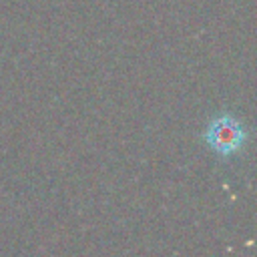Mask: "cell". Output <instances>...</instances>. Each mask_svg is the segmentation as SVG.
<instances>
[{
	"label": "cell",
	"mask_w": 257,
	"mask_h": 257,
	"mask_svg": "<svg viewBox=\"0 0 257 257\" xmlns=\"http://www.w3.org/2000/svg\"><path fill=\"white\" fill-rule=\"evenodd\" d=\"M205 141L211 151L217 155H235L243 149L247 141V131L245 124L233 116V114H219L211 118L207 131H205Z\"/></svg>",
	"instance_id": "1"
}]
</instances>
